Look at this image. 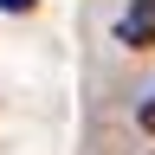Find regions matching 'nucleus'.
<instances>
[{"instance_id":"nucleus-1","label":"nucleus","mask_w":155,"mask_h":155,"mask_svg":"<svg viewBox=\"0 0 155 155\" xmlns=\"http://www.w3.org/2000/svg\"><path fill=\"white\" fill-rule=\"evenodd\" d=\"M116 39L129 52H149L155 45V0H129V13L116 19Z\"/></svg>"},{"instance_id":"nucleus-2","label":"nucleus","mask_w":155,"mask_h":155,"mask_svg":"<svg viewBox=\"0 0 155 155\" xmlns=\"http://www.w3.org/2000/svg\"><path fill=\"white\" fill-rule=\"evenodd\" d=\"M0 7H7V13H32L39 0H0Z\"/></svg>"},{"instance_id":"nucleus-3","label":"nucleus","mask_w":155,"mask_h":155,"mask_svg":"<svg viewBox=\"0 0 155 155\" xmlns=\"http://www.w3.org/2000/svg\"><path fill=\"white\" fill-rule=\"evenodd\" d=\"M142 123H149V129H155V104H149V110H142Z\"/></svg>"}]
</instances>
